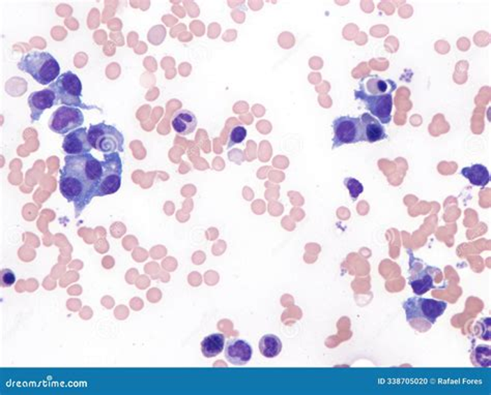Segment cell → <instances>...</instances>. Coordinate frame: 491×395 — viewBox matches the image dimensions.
I'll list each match as a JSON object with an SVG mask.
<instances>
[{
	"instance_id": "6da1fadb",
	"label": "cell",
	"mask_w": 491,
	"mask_h": 395,
	"mask_svg": "<svg viewBox=\"0 0 491 395\" xmlns=\"http://www.w3.org/2000/svg\"><path fill=\"white\" fill-rule=\"evenodd\" d=\"M101 176L102 163L93 154L65 156L59 178V190L68 202L74 204L76 218L95 197Z\"/></svg>"
},
{
	"instance_id": "7a4b0ae2",
	"label": "cell",
	"mask_w": 491,
	"mask_h": 395,
	"mask_svg": "<svg viewBox=\"0 0 491 395\" xmlns=\"http://www.w3.org/2000/svg\"><path fill=\"white\" fill-rule=\"evenodd\" d=\"M18 69L41 85H50L61 76L59 63L50 53L45 51H31L21 57Z\"/></svg>"
},
{
	"instance_id": "3957f363",
	"label": "cell",
	"mask_w": 491,
	"mask_h": 395,
	"mask_svg": "<svg viewBox=\"0 0 491 395\" xmlns=\"http://www.w3.org/2000/svg\"><path fill=\"white\" fill-rule=\"evenodd\" d=\"M48 88L54 92L56 106H68L84 110L97 109L95 106H87L83 103L81 81L73 72L61 74L54 82L49 85Z\"/></svg>"
},
{
	"instance_id": "277c9868",
	"label": "cell",
	"mask_w": 491,
	"mask_h": 395,
	"mask_svg": "<svg viewBox=\"0 0 491 395\" xmlns=\"http://www.w3.org/2000/svg\"><path fill=\"white\" fill-rule=\"evenodd\" d=\"M88 140L93 150L105 154L123 152L125 138L122 131L105 122L91 124L88 129Z\"/></svg>"
},
{
	"instance_id": "5b68a950",
	"label": "cell",
	"mask_w": 491,
	"mask_h": 395,
	"mask_svg": "<svg viewBox=\"0 0 491 395\" xmlns=\"http://www.w3.org/2000/svg\"><path fill=\"white\" fill-rule=\"evenodd\" d=\"M102 163V176L95 197L116 194L122 186L123 161L118 152L105 154Z\"/></svg>"
},
{
	"instance_id": "8992f818",
	"label": "cell",
	"mask_w": 491,
	"mask_h": 395,
	"mask_svg": "<svg viewBox=\"0 0 491 395\" xmlns=\"http://www.w3.org/2000/svg\"><path fill=\"white\" fill-rule=\"evenodd\" d=\"M447 307L448 303L445 301L422 298V297L407 299L403 305L407 314V322H412L416 319H422L430 323L431 325L435 324L437 319L445 313Z\"/></svg>"
},
{
	"instance_id": "52a82bcc",
	"label": "cell",
	"mask_w": 491,
	"mask_h": 395,
	"mask_svg": "<svg viewBox=\"0 0 491 395\" xmlns=\"http://www.w3.org/2000/svg\"><path fill=\"white\" fill-rule=\"evenodd\" d=\"M333 150L344 144L364 142L362 120L360 118L341 116L333 121Z\"/></svg>"
},
{
	"instance_id": "ba28073f",
	"label": "cell",
	"mask_w": 491,
	"mask_h": 395,
	"mask_svg": "<svg viewBox=\"0 0 491 395\" xmlns=\"http://www.w3.org/2000/svg\"><path fill=\"white\" fill-rule=\"evenodd\" d=\"M357 99L365 104V107L369 110L372 116L377 118L382 124H388L392 120L393 95L392 93L384 95H370L365 90L364 85L360 84V89L354 91Z\"/></svg>"
},
{
	"instance_id": "9c48e42d",
	"label": "cell",
	"mask_w": 491,
	"mask_h": 395,
	"mask_svg": "<svg viewBox=\"0 0 491 395\" xmlns=\"http://www.w3.org/2000/svg\"><path fill=\"white\" fill-rule=\"evenodd\" d=\"M84 123V115L81 109L63 106L55 110L48 121V127L53 133L65 135L80 129Z\"/></svg>"
},
{
	"instance_id": "30bf717a",
	"label": "cell",
	"mask_w": 491,
	"mask_h": 395,
	"mask_svg": "<svg viewBox=\"0 0 491 395\" xmlns=\"http://www.w3.org/2000/svg\"><path fill=\"white\" fill-rule=\"evenodd\" d=\"M63 150L68 156L91 154L93 146L88 140L86 127H80L63 138Z\"/></svg>"
},
{
	"instance_id": "8fae6325",
	"label": "cell",
	"mask_w": 491,
	"mask_h": 395,
	"mask_svg": "<svg viewBox=\"0 0 491 395\" xmlns=\"http://www.w3.org/2000/svg\"><path fill=\"white\" fill-rule=\"evenodd\" d=\"M224 355L231 364L243 366L252 359L253 350L248 341L241 339H231L225 345Z\"/></svg>"
},
{
	"instance_id": "7c38bea8",
	"label": "cell",
	"mask_w": 491,
	"mask_h": 395,
	"mask_svg": "<svg viewBox=\"0 0 491 395\" xmlns=\"http://www.w3.org/2000/svg\"><path fill=\"white\" fill-rule=\"evenodd\" d=\"M27 102L31 108V122H35L40 120L45 110L51 109L55 105V95L51 89H42L31 93Z\"/></svg>"
},
{
	"instance_id": "4fadbf2b",
	"label": "cell",
	"mask_w": 491,
	"mask_h": 395,
	"mask_svg": "<svg viewBox=\"0 0 491 395\" xmlns=\"http://www.w3.org/2000/svg\"><path fill=\"white\" fill-rule=\"evenodd\" d=\"M197 124L198 120L196 115L189 110H178L172 115L171 127L178 135H190L196 129Z\"/></svg>"
},
{
	"instance_id": "5bb4252c",
	"label": "cell",
	"mask_w": 491,
	"mask_h": 395,
	"mask_svg": "<svg viewBox=\"0 0 491 395\" xmlns=\"http://www.w3.org/2000/svg\"><path fill=\"white\" fill-rule=\"evenodd\" d=\"M361 120H362L364 142L375 143V142L382 141L388 138L384 124H382L377 118L368 113H364Z\"/></svg>"
},
{
	"instance_id": "9a60e30c",
	"label": "cell",
	"mask_w": 491,
	"mask_h": 395,
	"mask_svg": "<svg viewBox=\"0 0 491 395\" xmlns=\"http://www.w3.org/2000/svg\"><path fill=\"white\" fill-rule=\"evenodd\" d=\"M435 271L437 269L433 267L427 266L410 277L409 284L414 294L422 296L433 288Z\"/></svg>"
},
{
	"instance_id": "2e32d148",
	"label": "cell",
	"mask_w": 491,
	"mask_h": 395,
	"mask_svg": "<svg viewBox=\"0 0 491 395\" xmlns=\"http://www.w3.org/2000/svg\"><path fill=\"white\" fill-rule=\"evenodd\" d=\"M461 175L467 178L473 186H486L490 182V174L485 166L476 163L471 167L463 168Z\"/></svg>"
},
{
	"instance_id": "e0dca14e",
	"label": "cell",
	"mask_w": 491,
	"mask_h": 395,
	"mask_svg": "<svg viewBox=\"0 0 491 395\" xmlns=\"http://www.w3.org/2000/svg\"><path fill=\"white\" fill-rule=\"evenodd\" d=\"M225 347V337L222 333H212L201 341V353L206 358L220 355Z\"/></svg>"
},
{
	"instance_id": "ac0fdd59",
	"label": "cell",
	"mask_w": 491,
	"mask_h": 395,
	"mask_svg": "<svg viewBox=\"0 0 491 395\" xmlns=\"http://www.w3.org/2000/svg\"><path fill=\"white\" fill-rule=\"evenodd\" d=\"M281 339L275 334H265L259 341V351L265 358H275L282 351Z\"/></svg>"
},
{
	"instance_id": "d6986e66",
	"label": "cell",
	"mask_w": 491,
	"mask_h": 395,
	"mask_svg": "<svg viewBox=\"0 0 491 395\" xmlns=\"http://www.w3.org/2000/svg\"><path fill=\"white\" fill-rule=\"evenodd\" d=\"M397 85L394 81L384 80L380 78H372L367 81V89L370 95H384V93H393L396 90Z\"/></svg>"
},
{
	"instance_id": "ffe728a7",
	"label": "cell",
	"mask_w": 491,
	"mask_h": 395,
	"mask_svg": "<svg viewBox=\"0 0 491 395\" xmlns=\"http://www.w3.org/2000/svg\"><path fill=\"white\" fill-rule=\"evenodd\" d=\"M490 352L491 349L490 346H478V347L474 350L471 356L474 365L480 367H490Z\"/></svg>"
},
{
	"instance_id": "44dd1931",
	"label": "cell",
	"mask_w": 491,
	"mask_h": 395,
	"mask_svg": "<svg viewBox=\"0 0 491 395\" xmlns=\"http://www.w3.org/2000/svg\"><path fill=\"white\" fill-rule=\"evenodd\" d=\"M246 137L247 131L245 127L241 124L235 125V127H233V129H231V133H229V141L228 143H227V147H228L229 150V148L235 146V144L242 143V142L246 139Z\"/></svg>"
},
{
	"instance_id": "7402d4cb",
	"label": "cell",
	"mask_w": 491,
	"mask_h": 395,
	"mask_svg": "<svg viewBox=\"0 0 491 395\" xmlns=\"http://www.w3.org/2000/svg\"><path fill=\"white\" fill-rule=\"evenodd\" d=\"M344 186L348 188L350 197H352L354 201H356L358 197L364 192V186H363V184H361L359 180L354 179V178H345V179H344Z\"/></svg>"
},
{
	"instance_id": "603a6c76",
	"label": "cell",
	"mask_w": 491,
	"mask_h": 395,
	"mask_svg": "<svg viewBox=\"0 0 491 395\" xmlns=\"http://www.w3.org/2000/svg\"><path fill=\"white\" fill-rule=\"evenodd\" d=\"M15 282H16V277L10 269H2L0 271V284H1L2 288L12 287Z\"/></svg>"
}]
</instances>
